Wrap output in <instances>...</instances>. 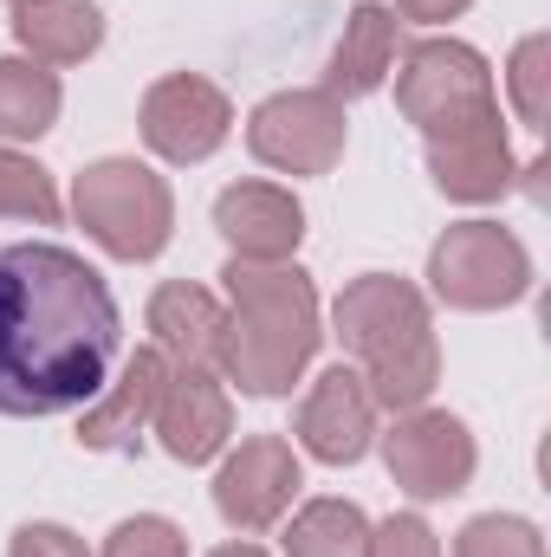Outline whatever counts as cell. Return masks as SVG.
Instances as JSON below:
<instances>
[{
	"mask_svg": "<svg viewBox=\"0 0 551 557\" xmlns=\"http://www.w3.org/2000/svg\"><path fill=\"white\" fill-rule=\"evenodd\" d=\"M247 149L279 175H331L344 156V104L318 91H273L247 117Z\"/></svg>",
	"mask_w": 551,
	"mask_h": 557,
	"instance_id": "cell-7",
	"label": "cell"
},
{
	"mask_svg": "<svg viewBox=\"0 0 551 557\" xmlns=\"http://www.w3.org/2000/svg\"><path fill=\"white\" fill-rule=\"evenodd\" d=\"M428 175L448 201H500L513 188V143H506V124L500 111L467 124V131H448V137H428Z\"/></svg>",
	"mask_w": 551,
	"mask_h": 557,
	"instance_id": "cell-14",
	"label": "cell"
},
{
	"mask_svg": "<svg viewBox=\"0 0 551 557\" xmlns=\"http://www.w3.org/2000/svg\"><path fill=\"white\" fill-rule=\"evenodd\" d=\"M149 428H156V441H162L169 460H182V467L215 460V454L228 447V434H234V403H228V389H221V370L169 363Z\"/></svg>",
	"mask_w": 551,
	"mask_h": 557,
	"instance_id": "cell-11",
	"label": "cell"
},
{
	"mask_svg": "<svg viewBox=\"0 0 551 557\" xmlns=\"http://www.w3.org/2000/svg\"><path fill=\"white\" fill-rule=\"evenodd\" d=\"M7 557H91V552H85V539L65 532V525H20L13 545H7Z\"/></svg>",
	"mask_w": 551,
	"mask_h": 557,
	"instance_id": "cell-26",
	"label": "cell"
},
{
	"mask_svg": "<svg viewBox=\"0 0 551 557\" xmlns=\"http://www.w3.org/2000/svg\"><path fill=\"white\" fill-rule=\"evenodd\" d=\"M13 46L33 65H85L105 46V13L98 0H20L13 7Z\"/></svg>",
	"mask_w": 551,
	"mask_h": 557,
	"instance_id": "cell-17",
	"label": "cell"
},
{
	"mask_svg": "<svg viewBox=\"0 0 551 557\" xmlns=\"http://www.w3.org/2000/svg\"><path fill=\"white\" fill-rule=\"evenodd\" d=\"M208 557H267L260 545H221V552H208Z\"/></svg>",
	"mask_w": 551,
	"mask_h": 557,
	"instance_id": "cell-28",
	"label": "cell"
},
{
	"mask_svg": "<svg viewBox=\"0 0 551 557\" xmlns=\"http://www.w3.org/2000/svg\"><path fill=\"white\" fill-rule=\"evenodd\" d=\"M390 65H396V13H390L383 0L351 7V20H344V33H338V46H331L325 91H331L338 104H344V98H370V91H383Z\"/></svg>",
	"mask_w": 551,
	"mask_h": 557,
	"instance_id": "cell-18",
	"label": "cell"
},
{
	"mask_svg": "<svg viewBox=\"0 0 551 557\" xmlns=\"http://www.w3.org/2000/svg\"><path fill=\"white\" fill-rule=\"evenodd\" d=\"M383 467H390V480L409 499H454V493H467V480L480 467V447H474V434H467L461 416L409 409L383 434Z\"/></svg>",
	"mask_w": 551,
	"mask_h": 557,
	"instance_id": "cell-8",
	"label": "cell"
},
{
	"mask_svg": "<svg viewBox=\"0 0 551 557\" xmlns=\"http://www.w3.org/2000/svg\"><path fill=\"white\" fill-rule=\"evenodd\" d=\"M124 311L72 247H0V416L46 421L85 409L118 363Z\"/></svg>",
	"mask_w": 551,
	"mask_h": 557,
	"instance_id": "cell-1",
	"label": "cell"
},
{
	"mask_svg": "<svg viewBox=\"0 0 551 557\" xmlns=\"http://www.w3.org/2000/svg\"><path fill=\"white\" fill-rule=\"evenodd\" d=\"M338 344L351 357V370L364 376L377 409L409 416L434 396L441 383V344H434V318L428 298L415 292L409 278L396 273H364L351 278L331 305Z\"/></svg>",
	"mask_w": 551,
	"mask_h": 557,
	"instance_id": "cell-3",
	"label": "cell"
},
{
	"mask_svg": "<svg viewBox=\"0 0 551 557\" xmlns=\"http://www.w3.org/2000/svg\"><path fill=\"white\" fill-rule=\"evenodd\" d=\"M428 285L454 311H506L532 292V253L500 221H461L434 240Z\"/></svg>",
	"mask_w": 551,
	"mask_h": 557,
	"instance_id": "cell-5",
	"label": "cell"
},
{
	"mask_svg": "<svg viewBox=\"0 0 551 557\" xmlns=\"http://www.w3.org/2000/svg\"><path fill=\"white\" fill-rule=\"evenodd\" d=\"M454 557H546V539L532 519H513V512H480L461 525Z\"/></svg>",
	"mask_w": 551,
	"mask_h": 557,
	"instance_id": "cell-23",
	"label": "cell"
},
{
	"mask_svg": "<svg viewBox=\"0 0 551 557\" xmlns=\"http://www.w3.org/2000/svg\"><path fill=\"white\" fill-rule=\"evenodd\" d=\"M162 376H169V357L149 344L137 350L91 403H85V416H78V447H91V454H118V447H137V434L149 428L156 416V396H162Z\"/></svg>",
	"mask_w": 551,
	"mask_h": 557,
	"instance_id": "cell-15",
	"label": "cell"
},
{
	"mask_svg": "<svg viewBox=\"0 0 551 557\" xmlns=\"http://www.w3.org/2000/svg\"><path fill=\"white\" fill-rule=\"evenodd\" d=\"M234 131V104L221 85L195 72H169L143 91V143L162 162H208Z\"/></svg>",
	"mask_w": 551,
	"mask_h": 557,
	"instance_id": "cell-9",
	"label": "cell"
},
{
	"mask_svg": "<svg viewBox=\"0 0 551 557\" xmlns=\"http://www.w3.org/2000/svg\"><path fill=\"white\" fill-rule=\"evenodd\" d=\"M72 214L78 227L111 253V260H156L175 234V195L169 182L131 162V156H105L72 182Z\"/></svg>",
	"mask_w": 551,
	"mask_h": 557,
	"instance_id": "cell-4",
	"label": "cell"
},
{
	"mask_svg": "<svg viewBox=\"0 0 551 557\" xmlns=\"http://www.w3.org/2000/svg\"><path fill=\"white\" fill-rule=\"evenodd\" d=\"M364 557H441V545H434L428 519H415V512H396V519L370 525V545H364Z\"/></svg>",
	"mask_w": 551,
	"mask_h": 557,
	"instance_id": "cell-25",
	"label": "cell"
},
{
	"mask_svg": "<svg viewBox=\"0 0 551 557\" xmlns=\"http://www.w3.org/2000/svg\"><path fill=\"white\" fill-rule=\"evenodd\" d=\"M13 7H20V0H13Z\"/></svg>",
	"mask_w": 551,
	"mask_h": 557,
	"instance_id": "cell-29",
	"label": "cell"
},
{
	"mask_svg": "<svg viewBox=\"0 0 551 557\" xmlns=\"http://www.w3.org/2000/svg\"><path fill=\"white\" fill-rule=\"evenodd\" d=\"M59 214H65V201H59L52 175H46L33 156H20V149H7V143H0V221L59 227Z\"/></svg>",
	"mask_w": 551,
	"mask_h": 557,
	"instance_id": "cell-21",
	"label": "cell"
},
{
	"mask_svg": "<svg viewBox=\"0 0 551 557\" xmlns=\"http://www.w3.org/2000/svg\"><path fill=\"white\" fill-rule=\"evenodd\" d=\"M474 0H390V13L403 20H421V26H441V20H461Z\"/></svg>",
	"mask_w": 551,
	"mask_h": 557,
	"instance_id": "cell-27",
	"label": "cell"
},
{
	"mask_svg": "<svg viewBox=\"0 0 551 557\" xmlns=\"http://www.w3.org/2000/svg\"><path fill=\"white\" fill-rule=\"evenodd\" d=\"M298 486H305V480H298L292 441L254 434V441H241V447L221 460V473H215V512H221L234 532H267V525H279V519L292 512V493H298Z\"/></svg>",
	"mask_w": 551,
	"mask_h": 557,
	"instance_id": "cell-10",
	"label": "cell"
},
{
	"mask_svg": "<svg viewBox=\"0 0 551 557\" xmlns=\"http://www.w3.org/2000/svg\"><path fill=\"white\" fill-rule=\"evenodd\" d=\"M285 557H364L370 545V519L351 506V499H311L292 512L285 525Z\"/></svg>",
	"mask_w": 551,
	"mask_h": 557,
	"instance_id": "cell-20",
	"label": "cell"
},
{
	"mask_svg": "<svg viewBox=\"0 0 551 557\" xmlns=\"http://www.w3.org/2000/svg\"><path fill=\"white\" fill-rule=\"evenodd\" d=\"M377 441V403L351 363H331L298 403V447L325 467H357Z\"/></svg>",
	"mask_w": 551,
	"mask_h": 557,
	"instance_id": "cell-12",
	"label": "cell"
},
{
	"mask_svg": "<svg viewBox=\"0 0 551 557\" xmlns=\"http://www.w3.org/2000/svg\"><path fill=\"white\" fill-rule=\"evenodd\" d=\"M506 91H513L519 124H526V131H546V124H551V39H546V33H526V39L513 46Z\"/></svg>",
	"mask_w": 551,
	"mask_h": 557,
	"instance_id": "cell-22",
	"label": "cell"
},
{
	"mask_svg": "<svg viewBox=\"0 0 551 557\" xmlns=\"http://www.w3.org/2000/svg\"><path fill=\"white\" fill-rule=\"evenodd\" d=\"M396 104L421 137H448L500 111L487 59L461 39H415L396 72Z\"/></svg>",
	"mask_w": 551,
	"mask_h": 557,
	"instance_id": "cell-6",
	"label": "cell"
},
{
	"mask_svg": "<svg viewBox=\"0 0 551 557\" xmlns=\"http://www.w3.org/2000/svg\"><path fill=\"white\" fill-rule=\"evenodd\" d=\"M215 227L228 240L234 260H254V267H279L298 253L305 240V208L292 188H273V182H234L221 188L215 201Z\"/></svg>",
	"mask_w": 551,
	"mask_h": 557,
	"instance_id": "cell-13",
	"label": "cell"
},
{
	"mask_svg": "<svg viewBox=\"0 0 551 557\" xmlns=\"http://www.w3.org/2000/svg\"><path fill=\"white\" fill-rule=\"evenodd\" d=\"M98 557H188V539L175 532V519L137 512V519H124V525L105 539V552Z\"/></svg>",
	"mask_w": 551,
	"mask_h": 557,
	"instance_id": "cell-24",
	"label": "cell"
},
{
	"mask_svg": "<svg viewBox=\"0 0 551 557\" xmlns=\"http://www.w3.org/2000/svg\"><path fill=\"white\" fill-rule=\"evenodd\" d=\"M228 318H221V376L241 383L247 396H285L305 363L318 357V292L311 273H298L292 260L254 267V260H228Z\"/></svg>",
	"mask_w": 551,
	"mask_h": 557,
	"instance_id": "cell-2",
	"label": "cell"
},
{
	"mask_svg": "<svg viewBox=\"0 0 551 557\" xmlns=\"http://www.w3.org/2000/svg\"><path fill=\"white\" fill-rule=\"evenodd\" d=\"M221 298L208 285H188V278H169L156 285L149 298V337L169 363H188V370H221Z\"/></svg>",
	"mask_w": 551,
	"mask_h": 557,
	"instance_id": "cell-16",
	"label": "cell"
},
{
	"mask_svg": "<svg viewBox=\"0 0 551 557\" xmlns=\"http://www.w3.org/2000/svg\"><path fill=\"white\" fill-rule=\"evenodd\" d=\"M59 72L33 59H0V143H33L59 124Z\"/></svg>",
	"mask_w": 551,
	"mask_h": 557,
	"instance_id": "cell-19",
	"label": "cell"
}]
</instances>
